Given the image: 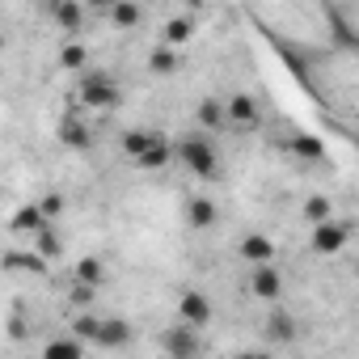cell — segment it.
Here are the masks:
<instances>
[{
  "label": "cell",
  "instance_id": "obj_1",
  "mask_svg": "<svg viewBox=\"0 0 359 359\" xmlns=\"http://www.w3.org/2000/svg\"><path fill=\"white\" fill-rule=\"evenodd\" d=\"M47 359H76V346H72V342H51Z\"/></svg>",
  "mask_w": 359,
  "mask_h": 359
},
{
  "label": "cell",
  "instance_id": "obj_2",
  "mask_svg": "<svg viewBox=\"0 0 359 359\" xmlns=\"http://www.w3.org/2000/svg\"><path fill=\"white\" fill-rule=\"evenodd\" d=\"M338 241H342V229H321V241H317V245H321V250H334Z\"/></svg>",
  "mask_w": 359,
  "mask_h": 359
}]
</instances>
